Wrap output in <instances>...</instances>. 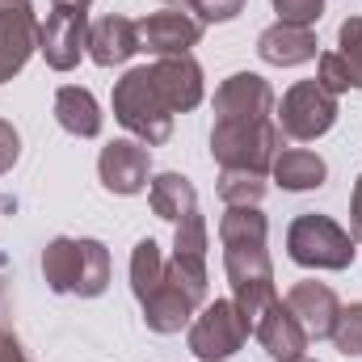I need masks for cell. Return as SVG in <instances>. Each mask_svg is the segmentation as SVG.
Wrapping results in <instances>:
<instances>
[{
  "mask_svg": "<svg viewBox=\"0 0 362 362\" xmlns=\"http://www.w3.org/2000/svg\"><path fill=\"white\" fill-rule=\"evenodd\" d=\"M295 362H316V358H308V354H303V358H295Z\"/></svg>",
  "mask_w": 362,
  "mask_h": 362,
  "instance_id": "34",
  "label": "cell"
},
{
  "mask_svg": "<svg viewBox=\"0 0 362 362\" xmlns=\"http://www.w3.org/2000/svg\"><path fill=\"white\" fill-rule=\"evenodd\" d=\"M266 236H270V223H266V215L257 206H228V215L219 219L223 270H228V282H232V303L245 316L249 333L257 329L266 308L278 299Z\"/></svg>",
  "mask_w": 362,
  "mask_h": 362,
  "instance_id": "1",
  "label": "cell"
},
{
  "mask_svg": "<svg viewBox=\"0 0 362 362\" xmlns=\"http://www.w3.org/2000/svg\"><path fill=\"white\" fill-rule=\"evenodd\" d=\"M286 253L303 270H350L358 249H354V236L341 223H333L329 215L308 211L286 228Z\"/></svg>",
  "mask_w": 362,
  "mask_h": 362,
  "instance_id": "4",
  "label": "cell"
},
{
  "mask_svg": "<svg viewBox=\"0 0 362 362\" xmlns=\"http://www.w3.org/2000/svg\"><path fill=\"white\" fill-rule=\"evenodd\" d=\"M152 81H156V89L169 101L173 114H185V110H194L202 101V68H198L194 55H165V59H156L152 64Z\"/></svg>",
  "mask_w": 362,
  "mask_h": 362,
  "instance_id": "15",
  "label": "cell"
},
{
  "mask_svg": "<svg viewBox=\"0 0 362 362\" xmlns=\"http://www.w3.org/2000/svg\"><path fill=\"white\" fill-rule=\"evenodd\" d=\"M329 337L346 358H362V303H350V308L337 312V325H333Z\"/></svg>",
  "mask_w": 362,
  "mask_h": 362,
  "instance_id": "26",
  "label": "cell"
},
{
  "mask_svg": "<svg viewBox=\"0 0 362 362\" xmlns=\"http://www.w3.org/2000/svg\"><path fill=\"white\" fill-rule=\"evenodd\" d=\"M169 274L194 299H206V219L194 211L177 223L173 236V257H169Z\"/></svg>",
  "mask_w": 362,
  "mask_h": 362,
  "instance_id": "12",
  "label": "cell"
},
{
  "mask_svg": "<svg viewBox=\"0 0 362 362\" xmlns=\"http://www.w3.org/2000/svg\"><path fill=\"white\" fill-rule=\"evenodd\" d=\"M245 337H249V325L236 312V303L232 299H215L189 325V354L198 362H223L245 346Z\"/></svg>",
  "mask_w": 362,
  "mask_h": 362,
  "instance_id": "6",
  "label": "cell"
},
{
  "mask_svg": "<svg viewBox=\"0 0 362 362\" xmlns=\"http://www.w3.org/2000/svg\"><path fill=\"white\" fill-rule=\"evenodd\" d=\"M17 156H21V139H17L13 122L0 118V173H8V169L17 165Z\"/></svg>",
  "mask_w": 362,
  "mask_h": 362,
  "instance_id": "30",
  "label": "cell"
},
{
  "mask_svg": "<svg viewBox=\"0 0 362 362\" xmlns=\"http://www.w3.org/2000/svg\"><path fill=\"white\" fill-rule=\"evenodd\" d=\"M55 118L68 135L76 139H97L101 135V110H97V97L81 85H64L55 93Z\"/></svg>",
  "mask_w": 362,
  "mask_h": 362,
  "instance_id": "21",
  "label": "cell"
},
{
  "mask_svg": "<svg viewBox=\"0 0 362 362\" xmlns=\"http://www.w3.org/2000/svg\"><path fill=\"white\" fill-rule=\"evenodd\" d=\"M202 38V21L181 13V8H165L139 21V51H152L156 59L165 55H189V47H198Z\"/></svg>",
  "mask_w": 362,
  "mask_h": 362,
  "instance_id": "13",
  "label": "cell"
},
{
  "mask_svg": "<svg viewBox=\"0 0 362 362\" xmlns=\"http://www.w3.org/2000/svg\"><path fill=\"white\" fill-rule=\"evenodd\" d=\"M350 236L362 245V177H354V194H350Z\"/></svg>",
  "mask_w": 362,
  "mask_h": 362,
  "instance_id": "31",
  "label": "cell"
},
{
  "mask_svg": "<svg viewBox=\"0 0 362 362\" xmlns=\"http://www.w3.org/2000/svg\"><path fill=\"white\" fill-rule=\"evenodd\" d=\"M219 198L228 206H257L266 198V177L249 169H223L219 173Z\"/></svg>",
  "mask_w": 362,
  "mask_h": 362,
  "instance_id": "24",
  "label": "cell"
},
{
  "mask_svg": "<svg viewBox=\"0 0 362 362\" xmlns=\"http://www.w3.org/2000/svg\"><path fill=\"white\" fill-rule=\"evenodd\" d=\"M274 118V89L257 72H236L215 89V122H266Z\"/></svg>",
  "mask_w": 362,
  "mask_h": 362,
  "instance_id": "10",
  "label": "cell"
},
{
  "mask_svg": "<svg viewBox=\"0 0 362 362\" xmlns=\"http://www.w3.org/2000/svg\"><path fill=\"white\" fill-rule=\"evenodd\" d=\"M114 118L148 148L165 144L173 135V110L160 97L152 81V64L148 68H131L118 85H114Z\"/></svg>",
  "mask_w": 362,
  "mask_h": 362,
  "instance_id": "3",
  "label": "cell"
},
{
  "mask_svg": "<svg viewBox=\"0 0 362 362\" xmlns=\"http://www.w3.org/2000/svg\"><path fill=\"white\" fill-rule=\"evenodd\" d=\"M0 362H30L25 350H21V341H17L8 329H0Z\"/></svg>",
  "mask_w": 362,
  "mask_h": 362,
  "instance_id": "32",
  "label": "cell"
},
{
  "mask_svg": "<svg viewBox=\"0 0 362 362\" xmlns=\"http://www.w3.org/2000/svg\"><path fill=\"white\" fill-rule=\"evenodd\" d=\"M198 303H202V299H194L177 278L165 270V282L144 299V325H148L152 333H160V337L181 333V329L189 325V316H194V308H198Z\"/></svg>",
  "mask_w": 362,
  "mask_h": 362,
  "instance_id": "16",
  "label": "cell"
},
{
  "mask_svg": "<svg viewBox=\"0 0 362 362\" xmlns=\"http://www.w3.org/2000/svg\"><path fill=\"white\" fill-rule=\"evenodd\" d=\"M185 4L198 13V21H211V25L232 21V17L245 13V0H185Z\"/></svg>",
  "mask_w": 362,
  "mask_h": 362,
  "instance_id": "29",
  "label": "cell"
},
{
  "mask_svg": "<svg viewBox=\"0 0 362 362\" xmlns=\"http://www.w3.org/2000/svg\"><path fill=\"white\" fill-rule=\"evenodd\" d=\"M286 308H291V316L303 325L308 341L329 337V333H333V325H337V312H341V303H337L333 286H325V282H316V278L295 282V286L286 291Z\"/></svg>",
  "mask_w": 362,
  "mask_h": 362,
  "instance_id": "14",
  "label": "cell"
},
{
  "mask_svg": "<svg viewBox=\"0 0 362 362\" xmlns=\"http://www.w3.org/2000/svg\"><path fill=\"white\" fill-rule=\"evenodd\" d=\"M165 270H169V262H165L160 245H156L152 236H144V240L131 249V291H135V299H139V303H144V299L165 282Z\"/></svg>",
  "mask_w": 362,
  "mask_h": 362,
  "instance_id": "23",
  "label": "cell"
},
{
  "mask_svg": "<svg viewBox=\"0 0 362 362\" xmlns=\"http://www.w3.org/2000/svg\"><path fill=\"white\" fill-rule=\"evenodd\" d=\"M148 202H152V211L160 219L181 223L185 215L198 211V189H194V181L181 177V173H160V177L152 181V189H148Z\"/></svg>",
  "mask_w": 362,
  "mask_h": 362,
  "instance_id": "22",
  "label": "cell"
},
{
  "mask_svg": "<svg viewBox=\"0 0 362 362\" xmlns=\"http://www.w3.org/2000/svg\"><path fill=\"white\" fill-rule=\"evenodd\" d=\"M135 51H139V25H135L131 17L110 13V17H101V21L89 25V59L93 64L118 68V64H127Z\"/></svg>",
  "mask_w": 362,
  "mask_h": 362,
  "instance_id": "18",
  "label": "cell"
},
{
  "mask_svg": "<svg viewBox=\"0 0 362 362\" xmlns=\"http://www.w3.org/2000/svg\"><path fill=\"white\" fill-rule=\"evenodd\" d=\"M38 51L55 72H72L81 64V55L89 51V13L51 4L47 21L38 25Z\"/></svg>",
  "mask_w": 362,
  "mask_h": 362,
  "instance_id": "8",
  "label": "cell"
},
{
  "mask_svg": "<svg viewBox=\"0 0 362 362\" xmlns=\"http://www.w3.org/2000/svg\"><path fill=\"white\" fill-rule=\"evenodd\" d=\"M38 51V17L30 0H0V85L13 81Z\"/></svg>",
  "mask_w": 362,
  "mask_h": 362,
  "instance_id": "9",
  "label": "cell"
},
{
  "mask_svg": "<svg viewBox=\"0 0 362 362\" xmlns=\"http://www.w3.org/2000/svg\"><path fill=\"white\" fill-rule=\"evenodd\" d=\"M42 278L55 295L97 299L110 286V249L93 236H55L42 249Z\"/></svg>",
  "mask_w": 362,
  "mask_h": 362,
  "instance_id": "2",
  "label": "cell"
},
{
  "mask_svg": "<svg viewBox=\"0 0 362 362\" xmlns=\"http://www.w3.org/2000/svg\"><path fill=\"white\" fill-rule=\"evenodd\" d=\"M257 55L274 64V68H295V64H308L316 59V34L308 25H286V21H274L270 30H262L257 38Z\"/></svg>",
  "mask_w": 362,
  "mask_h": 362,
  "instance_id": "19",
  "label": "cell"
},
{
  "mask_svg": "<svg viewBox=\"0 0 362 362\" xmlns=\"http://www.w3.org/2000/svg\"><path fill=\"white\" fill-rule=\"evenodd\" d=\"M316 68H320V76H316V85L320 89H329L333 97H341V93H350V72H346V64L337 59V51H329V55H316Z\"/></svg>",
  "mask_w": 362,
  "mask_h": 362,
  "instance_id": "28",
  "label": "cell"
},
{
  "mask_svg": "<svg viewBox=\"0 0 362 362\" xmlns=\"http://www.w3.org/2000/svg\"><path fill=\"white\" fill-rule=\"evenodd\" d=\"M274 13L286 25H308L312 30L320 21V13H325V0H274Z\"/></svg>",
  "mask_w": 362,
  "mask_h": 362,
  "instance_id": "27",
  "label": "cell"
},
{
  "mask_svg": "<svg viewBox=\"0 0 362 362\" xmlns=\"http://www.w3.org/2000/svg\"><path fill=\"white\" fill-rule=\"evenodd\" d=\"M148 173H152V152L139 139H114L97 156V177L110 194H122V198L139 194L148 185Z\"/></svg>",
  "mask_w": 362,
  "mask_h": 362,
  "instance_id": "11",
  "label": "cell"
},
{
  "mask_svg": "<svg viewBox=\"0 0 362 362\" xmlns=\"http://www.w3.org/2000/svg\"><path fill=\"white\" fill-rule=\"evenodd\" d=\"M282 148V131L278 122H215L211 131V156L219 160V169H249V173H270L274 156Z\"/></svg>",
  "mask_w": 362,
  "mask_h": 362,
  "instance_id": "5",
  "label": "cell"
},
{
  "mask_svg": "<svg viewBox=\"0 0 362 362\" xmlns=\"http://www.w3.org/2000/svg\"><path fill=\"white\" fill-rule=\"evenodd\" d=\"M51 4H64V8H76V13H89L93 0H51Z\"/></svg>",
  "mask_w": 362,
  "mask_h": 362,
  "instance_id": "33",
  "label": "cell"
},
{
  "mask_svg": "<svg viewBox=\"0 0 362 362\" xmlns=\"http://www.w3.org/2000/svg\"><path fill=\"white\" fill-rule=\"evenodd\" d=\"M253 337L262 341V350L274 362H295V358H303V350H308V333H303V325L291 316V308L282 299H274L266 308V316L257 320Z\"/></svg>",
  "mask_w": 362,
  "mask_h": 362,
  "instance_id": "17",
  "label": "cell"
},
{
  "mask_svg": "<svg viewBox=\"0 0 362 362\" xmlns=\"http://www.w3.org/2000/svg\"><path fill=\"white\" fill-rule=\"evenodd\" d=\"M274 181L282 185V189H291V194H308V189H320L325 177H329V165L316 156V152H308V148H286V152H278L270 165Z\"/></svg>",
  "mask_w": 362,
  "mask_h": 362,
  "instance_id": "20",
  "label": "cell"
},
{
  "mask_svg": "<svg viewBox=\"0 0 362 362\" xmlns=\"http://www.w3.org/2000/svg\"><path fill=\"white\" fill-rule=\"evenodd\" d=\"M333 122H337V97L316 81L291 85L278 105V131L286 139H320L325 131H333Z\"/></svg>",
  "mask_w": 362,
  "mask_h": 362,
  "instance_id": "7",
  "label": "cell"
},
{
  "mask_svg": "<svg viewBox=\"0 0 362 362\" xmlns=\"http://www.w3.org/2000/svg\"><path fill=\"white\" fill-rule=\"evenodd\" d=\"M337 59L350 72V85L362 89V17H346L337 30Z\"/></svg>",
  "mask_w": 362,
  "mask_h": 362,
  "instance_id": "25",
  "label": "cell"
}]
</instances>
